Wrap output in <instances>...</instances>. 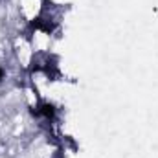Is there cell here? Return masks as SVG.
Instances as JSON below:
<instances>
[{"label":"cell","instance_id":"7a4b0ae2","mask_svg":"<svg viewBox=\"0 0 158 158\" xmlns=\"http://www.w3.org/2000/svg\"><path fill=\"white\" fill-rule=\"evenodd\" d=\"M0 79H2V70H0Z\"/></svg>","mask_w":158,"mask_h":158},{"label":"cell","instance_id":"6da1fadb","mask_svg":"<svg viewBox=\"0 0 158 158\" xmlns=\"http://www.w3.org/2000/svg\"><path fill=\"white\" fill-rule=\"evenodd\" d=\"M40 114H44L46 118L53 116V107H52V105H42V107H40Z\"/></svg>","mask_w":158,"mask_h":158}]
</instances>
